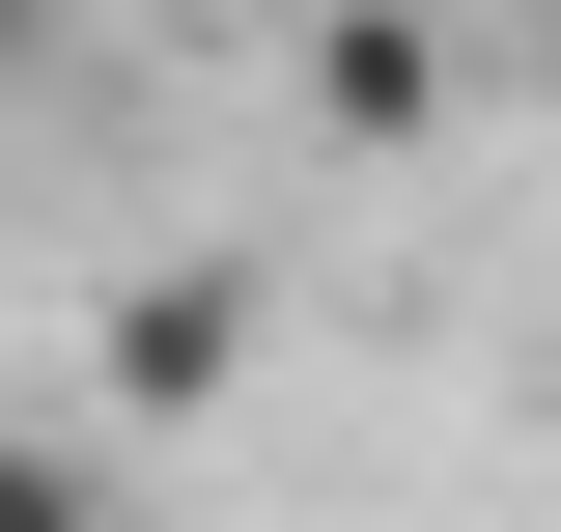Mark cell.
I'll use <instances>...</instances> for the list:
<instances>
[{"instance_id": "cell-1", "label": "cell", "mask_w": 561, "mask_h": 532, "mask_svg": "<svg viewBox=\"0 0 561 532\" xmlns=\"http://www.w3.org/2000/svg\"><path fill=\"white\" fill-rule=\"evenodd\" d=\"M253 365V280H113V420H225Z\"/></svg>"}, {"instance_id": "cell-2", "label": "cell", "mask_w": 561, "mask_h": 532, "mask_svg": "<svg viewBox=\"0 0 561 532\" xmlns=\"http://www.w3.org/2000/svg\"><path fill=\"white\" fill-rule=\"evenodd\" d=\"M309 113H337V140H421V113H449V57H421L393 0H337V28H309Z\"/></svg>"}, {"instance_id": "cell-3", "label": "cell", "mask_w": 561, "mask_h": 532, "mask_svg": "<svg viewBox=\"0 0 561 532\" xmlns=\"http://www.w3.org/2000/svg\"><path fill=\"white\" fill-rule=\"evenodd\" d=\"M0 532H140V505H113V449H84V420H0Z\"/></svg>"}, {"instance_id": "cell-4", "label": "cell", "mask_w": 561, "mask_h": 532, "mask_svg": "<svg viewBox=\"0 0 561 532\" xmlns=\"http://www.w3.org/2000/svg\"><path fill=\"white\" fill-rule=\"evenodd\" d=\"M28 57H57V0H0V84H28Z\"/></svg>"}]
</instances>
